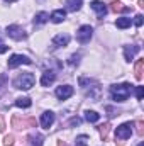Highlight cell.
Wrapping results in <instances>:
<instances>
[{"mask_svg": "<svg viewBox=\"0 0 144 146\" xmlns=\"http://www.w3.org/2000/svg\"><path fill=\"white\" fill-rule=\"evenodd\" d=\"M48 19H49V14L48 12H39V14H36V17H34V24H44V22H48Z\"/></svg>", "mask_w": 144, "mask_h": 146, "instance_id": "ac0fdd59", "label": "cell"}, {"mask_svg": "<svg viewBox=\"0 0 144 146\" xmlns=\"http://www.w3.org/2000/svg\"><path fill=\"white\" fill-rule=\"evenodd\" d=\"M143 68H144V61L139 60V61L136 63V78H137V80L143 78Z\"/></svg>", "mask_w": 144, "mask_h": 146, "instance_id": "ffe728a7", "label": "cell"}, {"mask_svg": "<svg viewBox=\"0 0 144 146\" xmlns=\"http://www.w3.org/2000/svg\"><path fill=\"white\" fill-rule=\"evenodd\" d=\"M7 36L12 37L14 41H22V39H26V37H27V33H26L20 26L12 24V26H7Z\"/></svg>", "mask_w": 144, "mask_h": 146, "instance_id": "3957f363", "label": "cell"}, {"mask_svg": "<svg viewBox=\"0 0 144 146\" xmlns=\"http://www.w3.org/2000/svg\"><path fill=\"white\" fill-rule=\"evenodd\" d=\"M54 24H59V22H63L65 19H66V10H63V9H58V10H54L53 14H51V17H49Z\"/></svg>", "mask_w": 144, "mask_h": 146, "instance_id": "4fadbf2b", "label": "cell"}, {"mask_svg": "<svg viewBox=\"0 0 144 146\" xmlns=\"http://www.w3.org/2000/svg\"><path fill=\"white\" fill-rule=\"evenodd\" d=\"M7 49H9V46H7V44H3V42L0 41V54H3V53H7Z\"/></svg>", "mask_w": 144, "mask_h": 146, "instance_id": "4316f807", "label": "cell"}, {"mask_svg": "<svg viewBox=\"0 0 144 146\" xmlns=\"http://www.w3.org/2000/svg\"><path fill=\"white\" fill-rule=\"evenodd\" d=\"M90 5H92V9L97 12V15H98L100 19H102V17H104V15H105V14L108 12L107 7H105V3H104V2H100V0H93Z\"/></svg>", "mask_w": 144, "mask_h": 146, "instance_id": "9c48e42d", "label": "cell"}, {"mask_svg": "<svg viewBox=\"0 0 144 146\" xmlns=\"http://www.w3.org/2000/svg\"><path fill=\"white\" fill-rule=\"evenodd\" d=\"M31 58L24 56V54H12L9 58V68H17L20 65H31Z\"/></svg>", "mask_w": 144, "mask_h": 146, "instance_id": "8992f818", "label": "cell"}, {"mask_svg": "<svg viewBox=\"0 0 144 146\" xmlns=\"http://www.w3.org/2000/svg\"><path fill=\"white\" fill-rule=\"evenodd\" d=\"M139 51H141V46H126L124 48V56H126L127 61H131V60H134V56Z\"/></svg>", "mask_w": 144, "mask_h": 146, "instance_id": "7c38bea8", "label": "cell"}, {"mask_svg": "<svg viewBox=\"0 0 144 146\" xmlns=\"http://www.w3.org/2000/svg\"><path fill=\"white\" fill-rule=\"evenodd\" d=\"M132 92V85L131 83H120V85H112L110 87V95L115 102H124L129 99Z\"/></svg>", "mask_w": 144, "mask_h": 146, "instance_id": "6da1fadb", "label": "cell"}, {"mask_svg": "<svg viewBox=\"0 0 144 146\" xmlns=\"http://www.w3.org/2000/svg\"><path fill=\"white\" fill-rule=\"evenodd\" d=\"M134 24H136L137 27H141V26H143V15H141V14H137V15L134 17Z\"/></svg>", "mask_w": 144, "mask_h": 146, "instance_id": "d4e9b609", "label": "cell"}, {"mask_svg": "<svg viewBox=\"0 0 144 146\" xmlns=\"http://www.w3.org/2000/svg\"><path fill=\"white\" fill-rule=\"evenodd\" d=\"M15 106H17V107H20V109H27V107H31V106H32V102H31V99H29V97H20V99H17V100H15Z\"/></svg>", "mask_w": 144, "mask_h": 146, "instance_id": "2e32d148", "label": "cell"}, {"mask_svg": "<svg viewBox=\"0 0 144 146\" xmlns=\"http://www.w3.org/2000/svg\"><path fill=\"white\" fill-rule=\"evenodd\" d=\"M73 94H75V90H73L71 85H61V87L56 88V97H58L59 100H66V99H70Z\"/></svg>", "mask_w": 144, "mask_h": 146, "instance_id": "52a82bcc", "label": "cell"}, {"mask_svg": "<svg viewBox=\"0 0 144 146\" xmlns=\"http://www.w3.org/2000/svg\"><path fill=\"white\" fill-rule=\"evenodd\" d=\"M132 122H124V124H120L117 129H115V138H119V139H129L131 138V134H132Z\"/></svg>", "mask_w": 144, "mask_h": 146, "instance_id": "5b68a950", "label": "cell"}, {"mask_svg": "<svg viewBox=\"0 0 144 146\" xmlns=\"http://www.w3.org/2000/svg\"><path fill=\"white\" fill-rule=\"evenodd\" d=\"M81 3H83L81 0H66L65 5H66V10L68 12H76V10L81 9Z\"/></svg>", "mask_w": 144, "mask_h": 146, "instance_id": "5bb4252c", "label": "cell"}, {"mask_svg": "<svg viewBox=\"0 0 144 146\" xmlns=\"http://www.w3.org/2000/svg\"><path fill=\"white\" fill-rule=\"evenodd\" d=\"M112 10H114V12H120V10H124V7H122L120 2H114V3H112Z\"/></svg>", "mask_w": 144, "mask_h": 146, "instance_id": "7402d4cb", "label": "cell"}, {"mask_svg": "<svg viewBox=\"0 0 144 146\" xmlns=\"http://www.w3.org/2000/svg\"><path fill=\"white\" fill-rule=\"evenodd\" d=\"M68 42H70V36L68 34H56V36L53 37V46L54 48H61V46H68Z\"/></svg>", "mask_w": 144, "mask_h": 146, "instance_id": "30bf717a", "label": "cell"}, {"mask_svg": "<svg viewBox=\"0 0 144 146\" xmlns=\"http://www.w3.org/2000/svg\"><path fill=\"white\" fill-rule=\"evenodd\" d=\"M3 145H5V146H12V145H14V136H12V134H10V136H5Z\"/></svg>", "mask_w": 144, "mask_h": 146, "instance_id": "cb8c5ba5", "label": "cell"}, {"mask_svg": "<svg viewBox=\"0 0 144 146\" xmlns=\"http://www.w3.org/2000/svg\"><path fill=\"white\" fill-rule=\"evenodd\" d=\"M107 127H108L107 124H105V126H102V127H100V133H102V136H105V134H107V131H108Z\"/></svg>", "mask_w": 144, "mask_h": 146, "instance_id": "83f0119b", "label": "cell"}, {"mask_svg": "<svg viewBox=\"0 0 144 146\" xmlns=\"http://www.w3.org/2000/svg\"><path fill=\"white\" fill-rule=\"evenodd\" d=\"M31 146H42V138H41V136H34Z\"/></svg>", "mask_w": 144, "mask_h": 146, "instance_id": "603a6c76", "label": "cell"}, {"mask_svg": "<svg viewBox=\"0 0 144 146\" xmlns=\"http://www.w3.org/2000/svg\"><path fill=\"white\" fill-rule=\"evenodd\" d=\"M75 146H90L88 136H85V134L78 136V138H76V141H75Z\"/></svg>", "mask_w": 144, "mask_h": 146, "instance_id": "d6986e66", "label": "cell"}, {"mask_svg": "<svg viewBox=\"0 0 144 146\" xmlns=\"http://www.w3.org/2000/svg\"><path fill=\"white\" fill-rule=\"evenodd\" d=\"M53 122H54V112H51V110L42 112V115H41V126L44 129H49L53 126Z\"/></svg>", "mask_w": 144, "mask_h": 146, "instance_id": "ba28073f", "label": "cell"}, {"mask_svg": "<svg viewBox=\"0 0 144 146\" xmlns=\"http://www.w3.org/2000/svg\"><path fill=\"white\" fill-rule=\"evenodd\" d=\"M137 146H144V143H139V145H137Z\"/></svg>", "mask_w": 144, "mask_h": 146, "instance_id": "f546056e", "label": "cell"}, {"mask_svg": "<svg viewBox=\"0 0 144 146\" xmlns=\"http://www.w3.org/2000/svg\"><path fill=\"white\" fill-rule=\"evenodd\" d=\"M131 19L129 17H120V19H117L115 21V26L119 27V29H127V27H131Z\"/></svg>", "mask_w": 144, "mask_h": 146, "instance_id": "9a60e30c", "label": "cell"}, {"mask_svg": "<svg viewBox=\"0 0 144 146\" xmlns=\"http://www.w3.org/2000/svg\"><path fill=\"white\" fill-rule=\"evenodd\" d=\"M78 124H81V119L80 117H73L71 121H70V126H78Z\"/></svg>", "mask_w": 144, "mask_h": 146, "instance_id": "484cf974", "label": "cell"}, {"mask_svg": "<svg viewBox=\"0 0 144 146\" xmlns=\"http://www.w3.org/2000/svg\"><path fill=\"white\" fill-rule=\"evenodd\" d=\"M92 34H93V29H92L90 26H81V27L76 31V39H78L80 44H87V42H90Z\"/></svg>", "mask_w": 144, "mask_h": 146, "instance_id": "277c9868", "label": "cell"}, {"mask_svg": "<svg viewBox=\"0 0 144 146\" xmlns=\"http://www.w3.org/2000/svg\"><path fill=\"white\" fill-rule=\"evenodd\" d=\"M5 2H9V3H12V2H17V0H5Z\"/></svg>", "mask_w": 144, "mask_h": 146, "instance_id": "f1b7e54d", "label": "cell"}, {"mask_svg": "<svg viewBox=\"0 0 144 146\" xmlns=\"http://www.w3.org/2000/svg\"><path fill=\"white\" fill-rule=\"evenodd\" d=\"M34 83H36V76L29 72L19 75V76L14 80V87H15V88H20V90H29V88L34 87Z\"/></svg>", "mask_w": 144, "mask_h": 146, "instance_id": "7a4b0ae2", "label": "cell"}, {"mask_svg": "<svg viewBox=\"0 0 144 146\" xmlns=\"http://www.w3.org/2000/svg\"><path fill=\"white\" fill-rule=\"evenodd\" d=\"M85 119H87L88 122H97V121L100 119V114H97L95 110H87V112H85Z\"/></svg>", "mask_w": 144, "mask_h": 146, "instance_id": "e0dca14e", "label": "cell"}, {"mask_svg": "<svg viewBox=\"0 0 144 146\" xmlns=\"http://www.w3.org/2000/svg\"><path fill=\"white\" fill-rule=\"evenodd\" d=\"M143 95H144V87H136V97H137V100H143Z\"/></svg>", "mask_w": 144, "mask_h": 146, "instance_id": "44dd1931", "label": "cell"}, {"mask_svg": "<svg viewBox=\"0 0 144 146\" xmlns=\"http://www.w3.org/2000/svg\"><path fill=\"white\" fill-rule=\"evenodd\" d=\"M54 80H56V73L53 72V70H46V72L42 73L41 85H42V87H49V85H51Z\"/></svg>", "mask_w": 144, "mask_h": 146, "instance_id": "8fae6325", "label": "cell"}]
</instances>
